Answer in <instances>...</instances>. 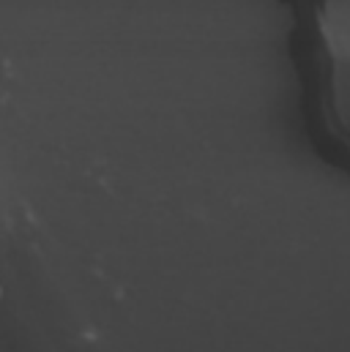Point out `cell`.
I'll list each match as a JSON object with an SVG mask.
<instances>
[{
	"instance_id": "obj_1",
	"label": "cell",
	"mask_w": 350,
	"mask_h": 352,
	"mask_svg": "<svg viewBox=\"0 0 350 352\" xmlns=\"http://www.w3.org/2000/svg\"><path fill=\"white\" fill-rule=\"evenodd\" d=\"M320 33L337 63L350 66V0H326L320 11Z\"/></svg>"
},
{
	"instance_id": "obj_2",
	"label": "cell",
	"mask_w": 350,
	"mask_h": 352,
	"mask_svg": "<svg viewBox=\"0 0 350 352\" xmlns=\"http://www.w3.org/2000/svg\"><path fill=\"white\" fill-rule=\"evenodd\" d=\"M331 104L340 126L350 134V66L334 60V74H331Z\"/></svg>"
}]
</instances>
